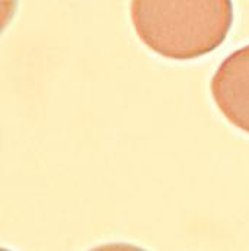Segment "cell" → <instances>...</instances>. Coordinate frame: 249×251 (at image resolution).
Wrapping results in <instances>:
<instances>
[{
    "label": "cell",
    "instance_id": "obj_1",
    "mask_svg": "<svg viewBox=\"0 0 249 251\" xmlns=\"http://www.w3.org/2000/svg\"><path fill=\"white\" fill-rule=\"evenodd\" d=\"M130 10L138 38L180 62L214 51L233 24L232 0H131Z\"/></svg>",
    "mask_w": 249,
    "mask_h": 251
},
{
    "label": "cell",
    "instance_id": "obj_2",
    "mask_svg": "<svg viewBox=\"0 0 249 251\" xmlns=\"http://www.w3.org/2000/svg\"><path fill=\"white\" fill-rule=\"evenodd\" d=\"M210 88L219 111L249 134V44L220 63Z\"/></svg>",
    "mask_w": 249,
    "mask_h": 251
}]
</instances>
